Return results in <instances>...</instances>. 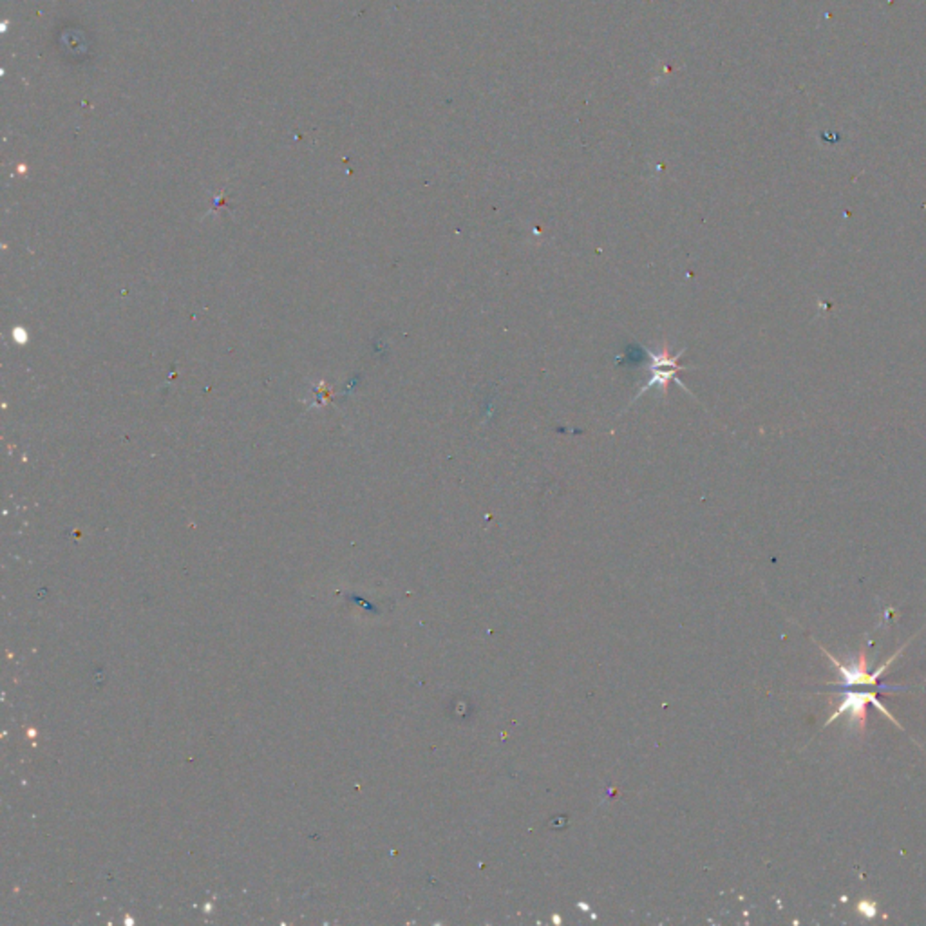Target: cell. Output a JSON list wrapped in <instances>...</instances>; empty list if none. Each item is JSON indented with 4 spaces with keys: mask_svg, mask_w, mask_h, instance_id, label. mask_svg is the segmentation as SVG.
<instances>
[{
    "mask_svg": "<svg viewBox=\"0 0 926 926\" xmlns=\"http://www.w3.org/2000/svg\"><path fill=\"white\" fill-rule=\"evenodd\" d=\"M905 646H907V645H905ZM905 646H901V648H900V650H898V652H896V654H894L889 661L885 662L881 667H878L874 673H869L867 656H865V652H863V650L860 652L858 661H850V664H843V662L838 661V659H836V657H832V656H830V652H827L825 648H821V652H823V654L830 659V662L834 664V667L838 669V673L841 675V678H843V680L840 682V686H845V687H852V686H854V687H856V686H878V687H880V689H883V691H900V689H903V687H900V686H880V684H878V680H880V677H881V675L889 669V666L901 656V652L905 650Z\"/></svg>",
    "mask_w": 926,
    "mask_h": 926,
    "instance_id": "obj_1",
    "label": "cell"
},
{
    "mask_svg": "<svg viewBox=\"0 0 926 926\" xmlns=\"http://www.w3.org/2000/svg\"><path fill=\"white\" fill-rule=\"evenodd\" d=\"M684 350H680L678 353H671L669 351V346L667 342H664L659 351H648L650 359H652V366H650V371H652V379L648 381L646 386H643V390L639 392L637 398L641 397L645 392H650L652 388H659L662 392V395H667V388L671 384V381H677V373H680L684 368L678 364L680 361V355H682ZM678 382V381H677ZM636 398V400H637Z\"/></svg>",
    "mask_w": 926,
    "mask_h": 926,
    "instance_id": "obj_2",
    "label": "cell"
}]
</instances>
